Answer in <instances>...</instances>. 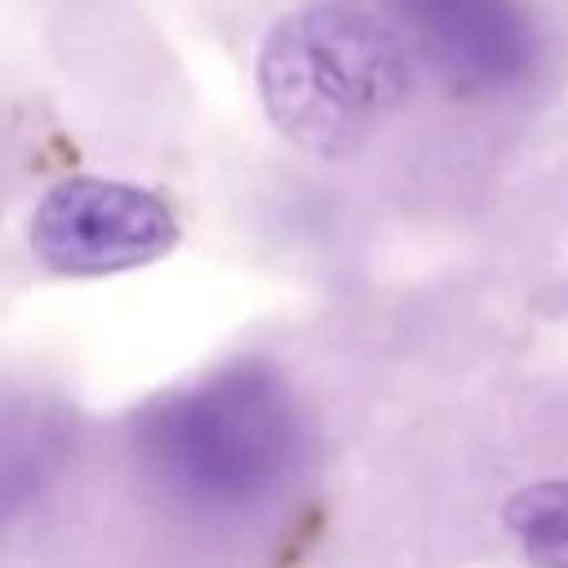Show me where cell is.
Returning <instances> with one entry per match:
<instances>
[{"label": "cell", "instance_id": "6da1fadb", "mask_svg": "<svg viewBox=\"0 0 568 568\" xmlns=\"http://www.w3.org/2000/svg\"><path fill=\"white\" fill-rule=\"evenodd\" d=\"M408 44L386 9L320 4L271 27L257 89L275 129L311 155H351L408 89Z\"/></svg>", "mask_w": 568, "mask_h": 568}, {"label": "cell", "instance_id": "7a4b0ae2", "mask_svg": "<svg viewBox=\"0 0 568 568\" xmlns=\"http://www.w3.org/2000/svg\"><path fill=\"white\" fill-rule=\"evenodd\" d=\"M151 475L195 506H248L297 457V408L266 364H235L160 399L138 430Z\"/></svg>", "mask_w": 568, "mask_h": 568}, {"label": "cell", "instance_id": "3957f363", "mask_svg": "<svg viewBox=\"0 0 568 568\" xmlns=\"http://www.w3.org/2000/svg\"><path fill=\"white\" fill-rule=\"evenodd\" d=\"M173 244V209L155 191L111 178H67L44 191L31 217V248L58 275L129 271Z\"/></svg>", "mask_w": 568, "mask_h": 568}, {"label": "cell", "instance_id": "277c9868", "mask_svg": "<svg viewBox=\"0 0 568 568\" xmlns=\"http://www.w3.org/2000/svg\"><path fill=\"white\" fill-rule=\"evenodd\" d=\"M386 13L413 62L466 98L515 89L537 58L524 0H386Z\"/></svg>", "mask_w": 568, "mask_h": 568}, {"label": "cell", "instance_id": "5b68a950", "mask_svg": "<svg viewBox=\"0 0 568 568\" xmlns=\"http://www.w3.org/2000/svg\"><path fill=\"white\" fill-rule=\"evenodd\" d=\"M62 457V422L40 408H0V524L22 510Z\"/></svg>", "mask_w": 568, "mask_h": 568}, {"label": "cell", "instance_id": "8992f818", "mask_svg": "<svg viewBox=\"0 0 568 568\" xmlns=\"http://www.w3.org/2000/svg\"><path fill=\"white\" fill-rule=\"evenodd\" d=\"M501 515L532 568H568V479L519 488Z\"/></svg>", "mask_w": 568, "mask_h": 568}]
</instances>
